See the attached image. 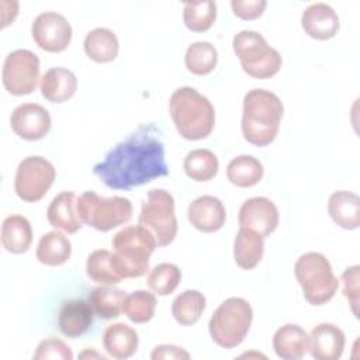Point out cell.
Here are the masks:
<instances>
[{"label": "cell", "mask_w": 360, "mask_h": 360, "mask_svg": "<svg viewBox=\"0 0 360 360\" xmlns=\"http://www.w3.org/2000/svg\"><path fill=\"white\" fill-rule=\"evenodd\" d=\"M152 360H181V359H190V354L179 346L174 345H159L153 349L150 354Z\"/></svg>", "instance_id": "40"}, {"label": "cell", "mask_w": 360, "mask_h": 360, "mask_svg": "<svg viewBox=\"0 0 360 360\" xmlns=\"http://www.w3.org/2000/svg\"><path fill=\"white\" fill-rule=\"evenodd\" d=\"M1 80L4 89L13 96L32 93L39 80V59L30 49L10 52L3 63Z\"/></svg>", "instance_id": "11"}, {"label": "cell", "mask_w": 360, "mask_h": 360, "mask_svg": "<svg viewBox=\"0 0 360 360\" xmlns=\"http://www.w3.org/2000/svg\"><path fill=\"white\" fill-rule=\"evenodd\" d=\"M267 3L264 0H232L231 7L233 14L242 20H255L259 18Z\"/></svg>", "instance_id": "39"}, {"label": "cell", "mask_w": 360, "mask_h": 360, "mask_svg": "<svg viewBox=\"0 0 360 360\" xmlns=\"http://www.w3.org/2000/svg\"><path fill=\"white\" fill-rule=\"evenodd\" d=\"M72 253L70 240L58 231L46 232L41 236L35 256L46 266H60L68 262Z\"/></svg>", "instance_id": "27"}, {"label": "cell", "mask_w": 360, "mask_h": 360, "mask_svg": "<svg viewBox=\"0 0 360 360\" xmlns=\"http://www.w3.org/2000/svg\"><path fill=\"white\" fill-rule=\"evenodd\" d=\"M238 219L242 228H248L266 238L278 225V210L267 197H250L240 205Z\"/></svg>", "instance_id": "13"}, {"label": "cell", "mask_w": 360, "mask_h": 360, "mask_svg": "<svg viewBox=\"0 0 360 360\" xmlns=\"http://www.w3.org/2000/svg\"><path fill=\"white\" fill-rule=\"evenodd\" d=\"M35 360H72L73 353L70 347L60 339L56 338H48L37 346V352L34 354Z\"/></svg>", "instance_id": "37"}, {"label": "cell", "mask_w": 360, "mask_h": 360, "mask_svg": "<svg viewBox=\"0 0 360 360\" xmlns=\"http://www.w3.org/2000/svg\"><path fill=\"white\" fill-rule=\"evenodd\" d=\"M273 349L280 359L298 360L308 352V335L300 325L285 323L276 330Z\"/></svg>", "instance_id": "22"}, {"label": "cell", "mask_w": 360, "mask_h": 360, "mask_svg": "<svg viewBox=\"0 0 360 360\" xmlns=\"http://www.w3.org/2000/svg\"><path fill=\"white\" fill-rule=\"evenodd\" d=\"M264 174L263 165L259 159L250 155H240L233 158L226 167L228 180L236 187H252L256 186Z\"/></svg>", "instance_id": "29"}, {"label": "cell", "mask_w": 360, "mask_h": 360, "mask_svg": "<svg viewBox=\"0 0 360 360\" xmlns=\"http://www.w3.org/2000/svg\"><path fill=\"white\" fill-rule=\"evenodd\" d=\"M187 217L195 229L211 233L222 228L226 219V211L219 198L214 195H201L190 202Z\"/></svg>", "instance_id": "15"}, {"label": "cell", "mask_w": 360, "mask_h": 360, "mask_svg": "<svg viewBox=\"0 0 360 360\" xmlns=\"http://www.w3.org/2000/svg\"><path fill=\"white\" fill-rule=\"evenodd\" d=\"M127 294L125 291L112 287L101 285L89 294L87 302L90 304L93 312L101 319H112L120 316L122 312V305Z\"/></svg>", "instance_id": "28"}, {"label": "cell", "mask_w": 360, "mask_h": 360, "mask_svg": "<svg viewBox=\"0 0 360 360\" xmlns=\"http://www.w3.org/2000/svg\"><path fill=\"white\" fill-rule=\"evenodd\" d=\"M294 274L311 305H323L333 298L339 281L329 260L318 252L301 255L294 264Z\"/></svg>", "instance_id": "5"}, {"label": "cell", "mask_w": 360, "mask_h": 360, "mask_svg": "<svg viewBox=\"0 0 360 360\" xmlns=\"http://www.w3.org/2000/svg\"><path fill=\"white\" fill-rule=\"evenodd\" d=\"M56 172L53 165L42 156H28L22 159L15 172V194L27 202L39 201L53 184Z\"/></svg>", "instance_id": "10"}, {"label": "cell", "mask_w": 360, "mask_h": 360, "mask_svg": "<svg viewBox=\"0 0 360 360\" xmlns=\"http://www.w3.org/2000/svg\"><path fill=\"white\" fill-rule=\"evenodd\" d=\"M156 297L153 292L146 290H136L125 297L122 312L134 323H145L155 315Z\"/></svg>", "instance_id": "35"}, {"label": "cell", "mask_w": 360, "mask_h": 360, "mask_svg": "<svg viewBox=\"0 0 360 360\" xmlns=\"http://www.w3.org/2000/svg\"><path fill=\"white\" fill-rule=\"evenodd\" d=\"M114 263L122 278L141 277L149 270V257L158 248L155 236L142 225L120 229L111 240Z\"/></svg>", "instance_id": "4"}, {"label": "cell", "mask_w": 360, "mask_h": 360, "mask_svg": "<svg viewBox=\"0 0 360 360\" xmlns=\"http://www.w3.org/2000/svg\"><path fill=\"white\" fill-rule=\"evenodd\" d=\"M342 281L345 285L343 291L346 298L349 300L352 311L354 316H359V266L354 264L347 267L342 274Z\"/></svg>", "instance_id": "38"}, {"label": "cell", "mask_w": 360, "mask_h": 360, "mask_svg": "<svg viewBox=\"0 0 360 360\" xmlns=\"http://www.w3.org/2000/svg\"><path fill=\"white\" fill-rule=\"evenodd\" d=\"M41 94L51 103L70 100L77 89L75 73L66 68H51L41 77Z\"/></svg>", "instance_id": "20"}, {"label": "cell", "mask_w": 360, "mask_h": 360, "mask_svg": "<svg viewBox=\"0 0 360 360\" xmlns=\"http://www.w3.org/2000/svg\"><path fill=\"white\" fill-rule=\"evenodd\" d=\"M86 273L91 281L103 285H114L124 280L115 267L114 255L107 249H97L89 255Z\"/></svg>", "instance_id": "30"}, {"label": "cell", "mask_w": 360, "mask_h": 360, "mask_svg": "<svg viewBox=\"0 0 360 360\" xmlns=\"http://www.w3.org/2000/svg\"><path fill=\"white\" fill-rule=\"evenodd\" d=\"M83 48L86 55L97 62V63H107L117 58L120 51V44L117 35L104 27H97L87 32Z\"/></svg>", "instance_id": "25"}, {"label": "cell", "mask_w": 360, "mask_h": 360, "mask_svg": "<svg viewBox=\"0 0 360 360\" xmlns=\"http://www.w3.org/2000/svg\"><path fill=\"white\" fill-rule=\"evenodd\" d=\"M180 281H181V271L173 263H160L155 266L146 277V283L149 288L159 295H169L174 292Z\"/></svg>", "instance_id": "36"}, {"label": "cell", "mask_w": 360, "mask_h": 360, "mask_svg": "<svg viewBox=\"0 0 360 360\" xmlns=\"http://www.w3.org/2000/svg\"><path fill=\"white\" fill-rule=\"evenodd\" d=\"M217 18V3L212 0H191L184 3L183 21L193 32H202L211 28Z\"/></svg>", "instance_id": "34"}, {"label": "cell", "mask_w": 360, "mask_h": 360, "mask_svg": "<svg viewBox=\"0 0 360 360\" xmlns=\"http://www.w3.org/2000/svg\"><path fill=\"white\" fill-rule=\"evenodd\" d=\"M93 309L84 300H68L58 314V326L62 335L76 339L84 335L93 323Z\"/></svg>", "instance_id": "18"}, {"label": "cell", "mask_w": 360, "mask_h": 360, "mask_svg": "<svg viewBox=\"0 0 360 360\" xmlns=\"http://www.w3.org/2000/svg\"><path fill=\"white\" fill-rule=\"evenodd\" d=\"M79 357H80V359H101V360H105L104 356L98 354V353L94 352L93 349H86L84 352H82V353L79 354Z\"/></svg>", "instance_id": "41"}, {"label": "cell", "mask_w": 360, "mask_h": 360, "mask_svg": "<svg viewBox=\"0 0 360 360\" xmlns=\"http://www.w3.org/2000/svg\"><path fill=\"white\" fill-rule=\"evenodd\" d=\"M93 173L110 188L131 190L169 174L165 145L159 129L142 125L110 149L93 167Z\"/></svg>", "instance_id": "1"}, {"label": "cell", "mask_w": 360, "mask_h": 360, "mask_svg": "<svg viewBox=\"0 0 360 360\" xmlns=\"http://www.w3.org/2000/svg\"><path fill=\"white\" fill-rule=\"evenodd\" d=\"M170 117L177 132L188 141L207 138L215 125V110L211 101L194 87L176 89L169 101Z\"/></svg>", "instance_id": "3"}, {"label": "cell", "mask_w": 360, "mask_h": 360, "mask_svg": "<svg viewBox=\"0 0 360 360\" xmlns=\"http://www.w3.org/2000/svg\"><path fill=\"white\" fill-rule=\"evenodd\" d=\"M207 300L197 290H186L179 294L172 304V315L177 323L183 326L194 325L202 315Z\"/></svg>", "instance_id": "31"}, {"label": "cell", "mask_w": 360, "mask_h": 360, "mask_svg": "<svg viewBox=\"0 0 360 360\" xmlns=\"http://www.w3.org/2000/svg\"><path fill=\"white\" fill-rule=\"evenodd\" d=\"M10 124L20 138L25 141H38L49 132L52 121L45 107L37 103H24L13 110Z\"/></svg>", "instance_id": "14"}, {"label": "cell", "mask_w": 360, "mask_h": 360, "mask_svg": "<svg viewBox=\"0 0 360 360\" xmlns=\"http://www.w3.org/2000/svg\"><path fill=\"white\" fill-rule=\"evenodd\" d=\"M76 202L77 198L73 191H62L55 195L46 210V218L51 226L66 233H76L83 224L77 214Z\"/></svg>", "instance_id": "19"}, {"label": "cell", "mask_w": 360, "mask_h": 360, "mask_svg": "<svg viewBox=\"0 0 360 360\" xmlns=\"http://www.w3.org/2000/svg\"><path fill=\"white\" fill-rule=\"evenodd\" d=\"M263 239L248 228H239L233 242V257L240 269L250 270L259 264L264 252Z\"/></svg>", "instance_id": "26"}, {"label": "cell", "mask_w": 360, "mask_h": 360, "mask_svg": "<svg viewBox=\"0 0 360 360\" xmlns=\"http://www.w3.org/2000/svg\"><path fill=\"white\" fill-rule=\"evenodd\" d=\"M301 25L311 38L326 41L338 34L339 17L329 4L312 3L302 11Z\"/></svg>", "instance_id": "17"}, {"label": "cell", "mask_w": 360, "mask_h": 360, "mask_svg": "<svg viewBox=\"0 0 360 360\" xmlns=\"http://www.w3.org/2000/svg\"><path fill=\"white\" fill-rule=\"evenodd\" d=\"M183 167L186 174L195 181H208L218 173V158L210 149H194L184 158Z\"/></svg>", "instance_id": "32"}, {"label": "cell", "mask_w": 360, "mask_h": 360, "mask_svg": "<svg viewBox=\"0 0 360 360\" xmlns=\"http://www.w3.org/2000/svg\"><path fill=\"white\" fill-rule=\"evenodd\" d=\"M283 103L277 94L264 89H252L243 97L242 134L256 146H266L277 136L283 117Z\"/></svg>", "instance_id": "2"}, {"label": "cell", "mask_w": 360, "mask_h": 360, "mask_svg": "<svg viewBox=\"0 0 360 360\" xmlns=\"http://www.w3.org/2000/svg\"><path fill=\"white\" fill-rule=\"evenodd\" d=\"M35 44L46 52L65 51L72 39V25L65 15L56 11H45L35 17L31 25Z\"/></svg>", "instance_id": "12"}, {"label": "cell", "mask_w": 360, "mask_h": 360, "mask_svg": "<svg viewBox=\"0 0 360 360\" xmlns=\"http://www.w3.org/2000/svg\"><path fill=\"white\" fill-rule=\"evenodd\" d=\"M76 207L82 222L101 232L124 225L132 217L131 201L120 195L104 198L94 191H84Z\"/></svg>", "instance_id": "8"}, {"label": "cell", "mask_w": 360, "mask_h": 360, "mask_svg": "<svg viewBox=\"0 0 360 360\" xmlns=\"http://www.w3.org/2000/svg\"><path fill=\"white\" fill-rule=\"evenodd\" d=\"M139 338L134 328L118 322L108 325L103 333V346L114 359H128L135 354Z\"/></svg>", "instance_id": "23"}, {"label": "cell", "mask_w": 360, "mask_h": 360, "mask_svg": "<svg viewBox=\"0 0 360 360\" xmlns=\"http://www.w3.org/2000/svg\"><path fill=\"white\" fill-rule=\"evenodd\" d=\"M252 319L253 309L250 304L240 297H231L214 311L208 322V330L218 346L232 349L243 342Z\"/></svg>", "instance_id": "6"}, {"label": "cell", "mask_w": 360, "mask_h": 360, "mask_svg": "<svg viewBox=\"0 0 360 360\" xmlns=\"http://www.w3.org/2000/svg\"><path fill=\"white\" fill-rule=\"evenodd\" d=\"M345 343L343 330L333 323H319L308 336V350L315 360H338Z\"/></svg>", "instance_id": "16"}, {"label": "cell", "mask_w": 360, "mask_h": 360, "mask_svg": "<svg viewBox=\"0 0 360 360\" xmlns=\"http://www.w3.org/2000/svg\"><path fill=\"white\" fill-rule=\"evenodd\" d=\"M328 212L340 228L356 229L360 225V198L353 191H335L328 200Z\"/></svg>", "instance_id": "21"}, {"label": "cell", "mask_w": 360, "mask_h": 360, "mask_svg": "<svg viewBox=\"0 0 360 360\" xmlns=\"http://www.w3.org/2000/svg\"><path fill=\"white\" fill-rule=\"evenodd\" d=\"M218 62V52L211 42L197 41L193 42L184 55V63L188 72L197 76L211 73Z\"/></svg>", "instance_id": "33"}, {"label": "cell", "mask_w": 360, "mask_h": 360, "mask_svg": "<svg viewBox=\"0 0 360 360\" xmlns=\"http://www.w3.org/2000/svg\"><path fill=\"white\" fill-rule=\"evenodd\" d=\"M139 225L145 226L156 239L158 246H167L177 233L173 195L165 188H152L142 201Z\"/></svg>", "instance_id": "9"}, {"label": "cell", "mask_w": 360, "mask_h": 360, "mask_svg": "<svg viewBox=\"0 0 360 360\" xmlns=\"http://www.w3.org/2000/svg\"><path fill=\"white\" fill-rule=\"evenodd\" d=\"M32 242V228L30 221L22 215H10L1 225V245L14 255L27 252Z\"/></svg>", "instance_id": "24"}, {"label": "cell", "mask_w": 360, "mask_h": 360, "mask_svg": "<svg viewBox=\"0 0 360 360\" xmlns=\"http://www.w3.org/2000/svg\"><path fill=\"white\" fill-rule=\"evenodd\" d=\"M232 46L243 72L255 79H270L281 68L280 52L271 48L257 31H239L233 37Z\"/></svg>", "instance_id": "7"}]
</instances>
